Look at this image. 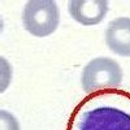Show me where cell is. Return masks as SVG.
<instances>
[{"label": "cell", "mask_w": 130, "mask_h": 130, "mask_svg": "<svg viewBox=\"0 0 130 130\" xmlns=\"http://www.w3.org/2000/svg\"><path fill=\"white\" fill-rule=\"evenodd\" d=\"M0 130H20L17 118L5 109L0 111Z\"/></svg>", "instance_id": "cell-6"}, {"label": "cell", "mask_w": 130, "mask_h": 130, "mask_svg": "<svg viewBox=\"0 0 130 130\" xmlns=\"http://www.w3.org/2000/svg\"><path fill=\"white\" fill-rule=\"evenodd\" d=\"M22 24L37 38L53 34L60 24V9L53 0H30L22 10Z\"/></svg>", "instance_id": "cell-3"}, {"label": "cell", "mask_w": 130, "mask_h": 130, "mask_svg": "<svg viewBox=\"0 0 130 130\" xmlns=\"http://www.w3.org/2000/svg\"><path fill=\"white\" fill-rule=\"evenodd\" d=\"M67 130H130V92L111 89L86 95L70 113Z\"/></svg>", "instance_id": "cell-1"}, {"label": "cell", "mask_w": 130, "mask_h": 130, "mask_svg": "<svg viewBox=\"0 0 130 130\" xmlns=\"http://www.w3.org/2000/svg\"><path fill=\"white\" fill-rule=\"evenodd\" d=\"M105 44L116 55L130 57V17L121 16L108 24L105 29Z\"/></svg>", "instance_id": "cell-5"}, {"label": "cell", "mask_w": 130, "mask_h": 130, "mask_svg": "<svg viewBox=\"0 0 130 130\" xmlns=\"http://www.w3.org/2000/svg\"><path fill=\"white\" fill-rule=\"evenodd\" d=\"M69 14L74 21L83 26H94L105 18L109 4L107 0H72Z\"/></svg>", "instance_id": "cell-4"}, {"label": "cell", "mask_w": 130, "mask_h": 130, "mask_svg": "<svg viewBox=\"0 0 130 130\" xmlns=\"http://www.w3.org/2000/svg\"><path fill=\"white\" fill-rule=\"evenodd\" d=\"M122 68L116 60L99 56L90 60L82 70L81 83L83 91L90 95L104 90L117 89L122 82Z\"/></svg>", "instance_id": "cell-2"}]
</instances>
